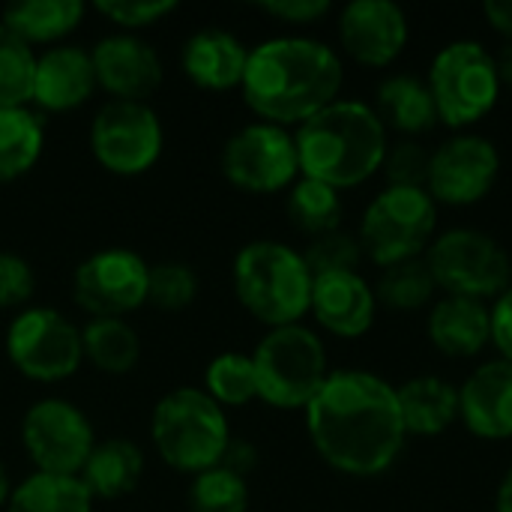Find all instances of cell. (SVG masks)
I'll return each instance as SVG.
<instances>
[{"label": "cell", "mask_w": 512, "mask_h": 512, "mask_svg": "<svg viewBox=\"0 0 512 512\" xmlns=\"http://www.w3.org/2000/svg\"><path fill=\"white\" fill-rule=\"evenodd\" d=\"M306 429L315 453L348 477L390 471L408 441L396 387L363 369L330 372L306 405Z\"/></svg>", "instance_id": "6da1fadb"}, {"label": "cell", "mask_w": 512, "mask_h": 512, "mask_svg": "<svg viewBox=\"0 0 512 512\" xmlns=\"http://www.w3.org/2000/svg\"><path fill=\"white\" fill-rule=\"evenodd\" d=\"M345 84L342 57L321 39L273 36L249 48L243 102L276 126H300L333 105Z\"/></svg>", "instance_id": "7a4b0ae2"}, {"label": "cell", "mask_w": 512, "mask_h": 512, "mask_svg": "<svg viewBox=\"0 0 512 512\" xmlns=\"http://www.w3.org/2000/svg\"><path fill=\"white\" fill-rule=\"evenodd\" d=\"M387 135L372 105L336 99L294 132L300 177L327 183L336 192L363 186L384 165Z\"/></svg>", "instance_id": "3957f363"}, {"label": "cell", "mask_w": 512, "mask_h": 512, "mask_svg": "<svg viewBox=\"0 0 512 512\" xmlns=\"http://www.w3.org/2000/svg\"><path fill=\"white\" fill-rule=\"evenodd\" d=\"M231 282L240 306L270 330L300 324L312 306V273L303 252L276 243H246L231 267Z\"/></svg>", "instance_id": "277c9868"}, {"label": "cell", "mask_w": 512, "mask_h": 512, "mask_svg": "<svg viewBox=\"0 0 512 512\" xmlns=\"http://www.w3.org/2000/svg\"><path fill=\"white\" fill-rule=\"evenodd\" d=\"M150 438L159 459L180 474H204L219 468L231 441L225 408L198 387L165 393L150 417Z\"/></svg>", "instance_id": "5b68a950"}, {"label": "cell", "mask_w": 512, "mask_h": 512, "mask_svg": "<svg viewBox=\"0 0 512 512\" xmlns=\"http://www.w3.org/2000/svg\"><path fill=\"white\" fill-rule=\"evenodd\" d=\"M258 381V399L279 411H306L330 378L321 336L303 324L270 330L249 354Z\"/></svg>", "instance_id": "8992f818"}, {"label": "cell", "mask_w": 512, "mask_h": 512, "mask_svg": "<svg viewBox=\"0 0 512 512\" xmlns=\"http://www.w3.org/2000/svg\"><path fill=\"white\" fill-rule=\"evenodd\" d=\"M438 237V204L426 189L387 186L363 210L357 240L363 255L384 267L423 258Z\"/></svg>", "instance_id": "52a82bcc"}, {"label": "cell", "mask_w": 512, "mask_h": 512, "mask_svg": "<svg viewBox=\"0 0 512 512\" xmlns=\"http://www.w3.org/2000/svg\"><path fill=\"white\" fill-rule=\"evenodd\" d=\"M438 120L450 129H468L480 123L501 99V75L495 54L477 39H456L444 45L426 78Z\"/></svg>", "instance_id": "ba28073f"}, {"label": "cell", "mask_w": 512, "mask_h": 512, "mask_svg": "<svg viewBox=\"0 0 512 512\" xmlns=\"http://www.w3.org/2000/svg\"><path fill=\"white\" fill-rule=\"evenodd\" d=\"M435 285L450 297L498 300L512 285V261L507 249L486 231L450 228L438 234L423 255Z\"/></svg>", "instance_id": "9c48e42d"}, {"label": "cell", "mask_w": 512, "mask_h": 512, "mask_svg": "<svg viewBox=\"0 0 512 512\" xmlns=\"http://www.w3.org/2000/svg\"><path fill=\"white\" fill-rule=\"evenodd\" d=\"M6 357L12 369L30 381H66L84 363L81 330L57 309L30 306L6 327Z\"/></svg>", "instance_id": "30bf717a"}, {"label": "cell", "mask_w": 512, "mask_h": 512, "mask_svg": "<svg viewBox=\"0 0 512 512\" xmlns=\"http://www.w3.org/2000/svg\"><path fill=\"white\" fill-rule=\"evenodd\" d=\"M165 150V129L147 102H105L90 123V153L117 177L147 174Z\"/></svg>", "instance_id": "8fae6325"}, {"label": "cell", "mask_w": 512, "mask_h": 512, "mask_svg": "<svg viewBox=\"0 0 512 512\" xmlns=\"http://www.w3.org/2000/svg\"><path fill=\"white\" fill-rule=\"evenodd\" d=\"M21 444L39 474L78 477L96 447L87 414L69 399H39L21 420Z\"/></svg>", "instance_id": "7c38bea8"}, {"label": "cell", "mask_w": 512, "mask_h": 512, "mask_svg": "<svg viewBox=\"0 0 512 512\" xmlns=\"http://www.w3.org/2000/svg\"><path fill=\"white\" fill-rule=\"evenodd\" d=\"M222 174L249 195H273L300 180L294 135L276 123H249L222 147Z\"/></svg>", "instance_id": "4fadbf2b"}, {"label": "cell", "mask_w": 512, "mask_h": 512, "mask_svg": "<svg viewBox=\"0 0 512 512\" xmlns=\"http://www.w3.org/2000/svg\"><path fill=\"white\" fill-rule=\"evenodd\" d=\"M150 264L132 249H99L72 276L75 303L93 318H126L147 303Z\"/></svg>", "instance_id": "5bb4252c"}, {"label": "cell", "mask_w": 512, "mask_h": 512, "mask_svg": "<svg viewBox=\"0 0 512 512\" xmlns=\"http://www.w3.org/2000/svg\"><path fill=\"white\" fill-rule=\"evenodd\" d=\"M501 174L498 147L474 132L453 135L432 153L426 192L435 204L447 207H471L483 201Z\"/></svg>", "instance_id": "9a60e30c"}, {"label": "cell", "mask_w": 512, "mask_h": 512, "mask_svg": "<svg viewBox=\"0 0 512 512\" xmlns=\"http://www.w3.org/2000/svg\"><path fill=\"white\" fill-rule=\"evenodd\" d=\"M339 42L360 66L384 69L408 45V15L393 0H354L339 15Z\"/></svg>", "instance_id": "2e32d148"}, {"label": "cell", "mask_w": 512, "mask_h": 512, "mask_svg": "<svg viewBox=\"0 0 512 512\" xmlns=\"http://www.w3.org/2000/svg\"><path fill=\"white\" fill-rule=\"evenodd\" d=\"M96 84L120 102H147L162 84V60L150 42L135 33L102 36L93 48Z\"/></svg>", "instance_id": "e0dca14e"}, {"label": "cell", "mask_w": 512, "mask_h": 512, "mask_svg": "<svg viewBox=\"0 0 512 512\" xmlns=\"http://www.w3.org/2000/svg\"><path fill=\"white\" fill-rule=\"evenodd\" d=\"M93 57L81 45H54L36 54L30 102L39 114H63L81 108L96 93Z\"/></svg>", "instance_id": "ac0fdd59"}, {"label": "cell", "mask_w": 512, "mask_h": 512, "mask_svg": "<svg viewBox=\"0 0 512 512\" xmlns=\"http://www.w3.org/2000/svg\"><path fill=\"white\" fill-rule=\"evenodd\" d=\"M309 312L327 333L339 339H360L375 324L378 297L360 273H327L312 279Z\"/></svg>", "instance_id": "d6986e66"}, {"label": "cell", "mask_w": 512, "mask_h": 512, "mask_svg": "<svg viewBox=\"0 0 512 512\" xmlns=\"http://www.w3.org/2000/svg\"><path fill=\"white\" fill-rule=\"evenodd\" d=\"M459 420L483 441L512 438V363L477 366L459 387Z\"/></svg>", "instance_id": "ffe728a7"}, {"label": "cell", "mask_w": 512, "mask_h": 512, "mask_svg": "<svg viewBox=\"0 0 512 512\" xmlns=\"http://www.w3.org/2000/svg\"><path fill=\"white\" fill-rule=\"evenodd\" d=\"M246 60H249V48L231 30L222 27L195 30L180 48L183 75L201 90H216V93L243 84Z\"/></svg>", "instance_id": "44dd1931"}, {"label": "cell", "mask_w": 512, "mask_h": 512, "mask_svg": "<svg viewBox=\"0 0 512 512\" xmlns=\"http://www.w3.org/2000/svg\"><path fill=\"white\" fill-rule=\"evenodd\" d=\"M432 345L453 360L480 357L492 345V309L483 300L450 297L438 300L429 312Z\"/></svg>", "instance_id": "7402d4cb"}, {"label": "cell", "mask_w": 512, "mask_h": 512, "mask_svg": "<svg viewBox=\"0 0 512 512\" xmlns=\"http://www.w3.org/2000/svg\"><path fill=\"white\" fill-rule=\"evenodd\" d=\"M375 114L387 132H399L402 138H417L438 123V108L429 84L408 72L387 75L378 84Z\"/></svg>", "instance_id": "603a6c76"}, {"label": "cell", "mask_w": 512, "mask_h": 512, "mask_svg": "<svg viewBox=\"0 0 512 512\" xmlns=\"http://www.w3.org/2000/svg\"><path fill=\"white\" fill-rule=\"evenodd\" d=\"M408 438H438L459 420V387L438 375H420L396 387Z\"/></svg>", "instance_id": "cb8c5ba5"}, {"label": "cell", "mask_w": 512, "mask_h": 512, "mask_svg": "<svg viewBox=\"0 0 512 512\" xmlns=\"http://www.w3.org/2000/svg\"><path fill=\"white\" fill-rule=\"evenodd\" d=\"M144 477V453L129 438H108L93 447L78 480L87 486L93 501H117L138 489Z\"/></svg>", "instance_id": "d4e9b609"}, {"label": "cell", "mask_w": 512, "mask_h": 512, "mask_svg": "<svg viewBox=\"0 0 512 512\" xmlns=\"http://www.w3.org/2000/svg\"><path fill=\"white\" fill-rule=\"evenodd\" d=\"M87 6L81 0H15L0 12V24L9 27L21 42L63 45V39L84 21Z\"/></svg>", "instance_id": "484cf974"}, {"label": "cell", "mask_w": 512, "mask_h": 512, "mask_svg": "<svg viewBox=\"0 0 512 512\" xmlns=\"http://www.w3.org/2000/svg\"><path fill=\"white\" fill-rule=\"evenodd\" d=\"M45 150V117L30 105L0 108V183H12L36 168Z\"/></svg>", "instance_id": "4316f807"}, {"label": "cell", "mask_w": 512, "mask_h": 512, "mask_svg": "<svg viewBox=\"0 0 512 512\" xmlns=\"http://www.w3.org/2000/svg\"><path fill=\"white\" fill-rule=\"evenodd\" d=\"M81 351L105 375H126L141 360V339L126 318H90L81 330Z\"/></svg>", "instance_id": "83f0119b"}, {"label": "cell", "mask_w": 512, "mask_h": 512, "mask_svg": "<svg viewBox=\"0 0 512 512\" xmlns=\"http://www.w3.org/2000/svg\"><path fill=\"white\" fill-rule=\"evenodd\" d=\"M3 512H93V495L78 477H54L33 471L12 486Z\"/></svg>", "instance_id": "f1b7e54d"}, {"label": "cell", "mask_w": 512, "mask_h": 512, "mask_svg": "<svg viewBox=\"0 0 512 512\" xmlns=\"http://www.w3.org/2000/svg\"><path fill=\"white\" fill-rule=\"evenodd\" d=\"M342 213V195L327 183L300 177L288 192V219L297 231H303L312 240L339 231Z\"/></svg>", "instance_id": "f546056e"}, {"label": "cell", "mask_w": 512, "mask_h": 512, "mask_svg": "<svg viewBox=\"0 0 512 512\" xmlns=\"http://www.w3.org/2000/svg\"><path fill=\"white\" fill-rule=\"evenodd\" d=\"M435 291H438V285H435V276H432L426 258L384 267L381 279L375 285L378 303L393 312H417V309L429 306Z\"/></svg>", "instance_id": "4dcf8cb0"}, {"label": "cell", "mask_w": 512, "mask_h": 512, "mask_svg": "<svg viewBox=\"0 0 512 512\" xmlns=\"http://www.w3.org/2000/svg\"><path fill=\"white\" fill-rule=\"evenodd\" d=\"M204 393L222 408H243L258 399L252 357L240 351L216 354L204 369Z\"/></svg>", "instance_id": "1f68e13d"}, {"label": "cell", "mask_w": 512, "mask_h": 512, "mask_svg": "<svg viewBox=\"0 0 512 512\" xmlns=\"http://www.w3.org/2000/svg\"><path fill=\"white\" fill-rule=\"evenodd\" d=\"M36 72V51L0 24V108L30 102Z\"/></svg>", "instance_id": "d6a6232c"}, {"label": "cell", "mask_w": 512, "mask_h": 512, "mask_svg": "<svg viewBox=\"0 0 512 512\" xmlns=\"http://www.w3.org/2000/svg\"><path fill=\"white\" fill-rule=\"evenodd\" d=\"M186 507L189 512H249V486L225 468H210L192 477Z\"/></svg>", "instance_id": "836d02e7"}, {"label": "cell", "mask_w": 512, "mask_h": 512, "mask_svg": "<svg viewBox=\"0 0 512 512\" xmlns=\"http://www.w3.org/2000/svg\"><path fill=\"white\" fill-rule=\"evenodd\" d=\"M198 297V276L183 261H159L147 276V303L162 312H183Z\"/></svg>", "instance_id": "e575fe53"}, {"label": "cell", "mask_w": 512, "mask_h": 512, "mask_svg": "<svg viewBox=\"0 0 512 512\" xmlns=\"http://www.w3.org/2000/svg\"><path fill=\"white\" fill-rule=\"evenodd\" d=\"M363 246L357 240V234H348V231H330L324 237H315L306 252H303V261L315 276H327V273H360V261H363Z\"/></svg>", "instance_id": "d590c367"}, {"label": "cell", "mask_w": 512, "mask_h": 512, "mask_svg": "<svg viewBox=\"0 0 512 512\" xmlns=\"http://www.w3.org/2000/svg\"><path fill=\"white\" fill-rule=\"evenodd\" d=\"M429 165H432V153L417 141V138H402L396 144L387 147L384 156V177L390 186H405V189H426L429 180Z\"/></svg>", "instance_id": "8d00e7d4"}, {"label": "cell", "mask_w": 512, "mask_h": 512, "mask_svg": "<svg viewBox=\"0 0 512 512\" xmlns=\"http://www.w3.org/2000/svg\"><path fill=\"white\" fill-rule=\"evenodd\" d=\"M93 9L123 30H141L168 18L177 9V3L174 0H96Z\"/></svg>", "instance_id": "74e56055"}, {"label": "cell", "mask_w": 512, "mask_h": 512, "mask_svg": "<svg viewBox=\"0 0 512 512\" xmlns=\"http://www.w3.org/2000/svg\"><path fill=\"white\" fill-rule=\"evenodd\" d=\"M36 291V273L27 258L15 252H0V309L24 306Z\"/></svg>", "instance_id": "f35d334b"}, {"label": "cell", "mask_w": 512, "mask_h": 512, "mask_svg": "<svg viewBox=\"0 0 512 512\" xmlns=\"http://www.w3.org/2000/svg\"><path fill=\"white\" fill-rule=\"evenodd\" d=\"M255 9L285 24H315L330 12V0H261Z\"/></svg>", "instance_id": "ab89813d"}, {"label": "cell", "mask_w": 512, "mask_h": 512, "mask_svg": "<svg viewBox=\"0 0 512 512\" xmlns=\"http://www.w3.org/2000/svg\"><path fill=\"white\" fill-rule=\"evenodd\" d=\"M492 345L501 360L512 363V285L492 303Z\"/></svg>", "instance_id": "60d3db41"}, {"label": "cell", "mask_w": 512, "mask_h": 512, "mask_svg": "<svg viewBox=\"0 0 512 512\" xmlns=\"http://www.w3.org/2000/svg\"><path fill=\"white\" fill-rule=\"evenodd\" d=\"M219 468H225V471H231V474H237V477L246 480L258 468V450H255V444L231 438L228 447H225V456H222Z\"/></svg>", "instance_id": "b9f144b4"}, {"label": "cell", "mask_w": 512, "mask_h": 512, "mask_svg": "<svg viewBox=\"0 0 512 512\" xmlns=\"http://www.w3.org/2000/svg\"><path fill=\"white\" fill-rule=\"evenodd\" d=\"M483 15L507 42H512V0H486Z\"/></svg>", "instance_id": "7bdbcfd3"}, {"label": "cell", "mask_w": 512, "mask_h": 512, "mask_svg": "<svg viewBox=\"0 0 512 512\" xmlns=\"http://www.w3.org/2000/svg\"><path fill=\"white\" fill-rule=\"evenodd\" d=\"M495 63H498L501 87H510L512 90V42H504V45H501V51L495 54Z\"/></svg>", "instance_id": "ee69618b"}, {"label": "cell", "mask_w": 512, "mask_h": 512, "mask_svg": "<svg viewBox=\"0 0 512 512\" xmlns=\"http://www.w3.org/2000/svg\"><path fill=\"white\" fill-rule=\"evenodd\" d=\"M495 512H512V465L510 471L504 474L498 495H495Z\"/></svg>", "instance_id": "f6af8a7d"}, {"label": "cell", "mask_w": 512, "mask_h": 512, "mask_svg": "<svg viewBox=\"0 0 512 512\" xmlns=\"http://www.w3.org/2000/svg\"><path fill=\"white\" fill-rule=\"evenodd\" d=\"M9 495H12V486H9V477H6V468L0 465V510L6 507V501H9Z\"/></svg>", "instance_id": "bcb514c9"}]
</instances>
